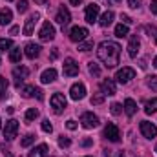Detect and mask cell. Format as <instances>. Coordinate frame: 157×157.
Masks as SVG:
<instances>
[{
    "label": "cell",
    "instance_id": "obj_1",
    "mask_svg": "<svg viewBox=\"0 0 157 157\" xmlns=\"http://www.w3.org/2000/svg\"><path fill=\"white\" fill-rule=\"evenodd\" d=\"M97 57L104 62L106 68H115L119 64V59H121V46L117 42L104 40L97 48Z\"/></svg>",
    "mask_w": 157,
    "mask_h": 157
},
{
    "label": "cell",
    "instance_id": "obj_2",
    "mask_svg": "<svg viewBox=\"0 0 157 157\" xmlns=\"http://www.w3.org/2000/svg\"><path fill=\"white\" fill-rule=\"evenodd\" d=\"M49 102H51V108H53L55 113H62V112L66 110V104H68V102H66V97H64L62 93H53Z\"/></svg>",
    "mask_w": 157,
    "mask_h": 157
},
{
    "label": "cell",
    "instance_id": "obj_3",
    "mask_svg": "<svg viewBox=\"0 0 157 157\" xmlns=\"http://www.w3.org/2000/svg\"><path fill=\"white\" fill-rule=\"evenodd\" d=\"M39 39L42 42H49V40L55 39V28H53V24H49V22L42 24V28H40V31H39Z\"/></svg>",
    "mask_w": 157,
    "mask_h": 157
},
{
    "label": "cell",
    "instance_id": "obj_4",
    "mask_svg": "<svg viewBox=\"0 0 157 157\" xmlns=\"http://www.w3.org/2000/svg\"><path fill=\"white\" fill-rule=\"evenodd\" d=\"M17 133H18V121L9 119V121L6 122V128H4V137H6L7 141H13V139L17 137Z\"/></svg>",
    "mask_w": 157,
    "mask_h": 157
},
{
    "label": "cell",
    "instance_id": "obj_5",
    "mask_svg": "<svg viewBox=\"0 0 157 157\" xmlns=\"http://www.w3.org/2000/svg\"><path fill=\"white\" fill-rule=\"evenodd\" d=\"M132 78H135V70L133 68H122V70H119L117 75H115V80L119 84H128Z\"/></svg>",
    "mask_w": 157,
    "mask_h": 157
},
{
    "label": "cell",
    "instance_id": "obj_6",
    "mask_svg": "<svg viewBox=\"0 0 157 157\" xmlns=\"http://www.w3.org/2000/svg\"><path fill=\"white\" fill-rule=\"evenodd\" d=\"M139 128H141V133H143L146 139H154V137H157V126L154 124V122L143 121V122L139 124Z\"/></svg>",
    "mask_w": 157,
    "mask_h": 157
},
{
    "label": "cell",
    "instance_id": "obj_7",
    "mask_svg": "<svg viewBox=\"0 0 157 157\" xmlns=\"http://www.w3.org/2000/svg\"><path fill=\"white\" fill-rule=\"evenodd\" d=\"M104 137H106L108 141H112V143H119L121 132H119V128L113 122H108V124H106V128H104Z\"/></svg>",
    "mask_w": 157,
    "mask_h": 157
},
{
    "label": "cell",
    "instance_id": "obj_8",
    "mask_svg": "<svg viewBox=\"0 0 157 157\" xmlns=\"http://www.w3.org/2000/svg\"><path fill=\"white\" fill-rule=\"evenodd\" d=\"M80 122H82V126H84V128L91 130V128H97V126H99V117H97V115H93L91 112H86V113H82V115H80Z\"/></svg>",
    "mask_w": 157,
    "mask_h": 157
},
{
    "label": "cell",
    "instance_id": "obj_9",
    "mask_svg": "<svg viewBox=\"0 0 157 157\" xmlns=\"http://www.w3.org/2000/svg\"><path fill=\"white\" fill-rule=\"evenodd\" d=\"M99 11H101V7H99L97 4H90V6H86V13H84L86 22H88V24L97 22V18H99Z\"/></svg>",
    "mask_w": 157,
    "mask_h": 157
},
{
    "label": "cell",
    "instance_id": "obj_10",
    "mask_svg": "<svg viewBox=\"0 0 157 157\" xmlns=\"http://www.w3.org/2000/svg\"><path fill=\"white\" fill-rule=\"evenodd\" d=\"M64 75L66 77H77L78 75V64L75 62V59H66L64 60Z\"/></svg>",
    "mask_w": 157,
    "mask_h": 157
},
{
    "label": "cell",
    "instance_id": "obj_11",
    "mask_svg": "<svg viewBox=\"0 0 157 157\" xmlns=\"http://www.w3.org/2000/svg\"><path fill=\"white\" fill-rule=\"evenodd\" d=\"M29 75V70L26 68V66H17L15 70H13V77H15V86L17 88H20V84L24 82V78H28Z\"/></svg>",
    "mask_w": 157,
    "mask_h": 157
},
{
    "label": "cell",
    "instance_id": "obj_12",
    "mask_svg": "<svg viewBox=\"0 0 157 157\" xmlns=\"http://www.w3.org/2000/svg\"><path fill=\"white\" fill-rule=\"evenodd\" d=\"M70 95H71L73 101H80V99H84V97H86V86H84L82 82H75V84L70 88Z\"/></svg>",
    "mask_w": 157,
    "mask_h": 157
},
{
    "label": "cell",
    "instance_id": "obj_13",
    "mask_svg": "<svg viewBox=\"0 0 157 157\" xmlns=\"http://www.w3.org/2000/svg\"><path fill=\"white\" fill-rule=\"evenodd\" d=\"M55 20L62 26V28H66L68 24H70V20H71V15H70V9L68 7H60L59 11H57V17H55Z\"/></svg>",
    "mask_w": 157,
    "mask_h": 157
},
{
    "label": "cell",
    "instance_id": "obj_14",
    "mask_svg": "<svg viewBox=\"0 0 157 157\" xmlns=\"http://www.w3.org/2000/svg\"><path fill=\"white\" fill-rule=\"evenodd\" d=\"M101 91H102V95H115V93H117L115 80H112V78H104V80L101 82Z\"/></svg>",
    "mask_w": 157,
    "mask_h": 157
},
{
    "label": "cell",
    "instance_id": "obj_15",
    "mask_svg": "<svg viewBox=\"0 0 157 157\" xmlns=\"http://www.w3.org/2000/svg\"><path fill=\"white\" fill-rule=\"evenodd\" d=\"M88 35H90L88 29H86V28H78V26H75V28L70 31V39L73 40V42H82V40H86Z\"/></svg>",
    "mask_w": 157,
    "mask_h": 157
},
{
    "label": "cell",
    "instance_id": "obj_16",
    "mask_svg": "<svg viewBox=\"0 0 157 157\" xmlns=\"http://www.w3.org/2000/svg\"><path fill=\"white\" fill-rule=\"evenodd\" d=\"M40 15L39 13H33L28 20H26V26H24V35L26 37H29V35H33V29H35V26H37V22H39Z\"/></svg>",
    "mask_w": 157,
    "mask_h": 157
},
{
    "label": "cell",
    "instance_id": "obj_17",
    "mask_svg": "<svg viewBox=\"0 0 157 157\" xmlns=\"http://www.w3.org/2000/svg\"><path fill=\"white\" fill-rule=\"evenodd\" d=\"M40 49H42V48H40L39 44L28 42V44H26V48H24V53H26V57H28V59H31V60H33V59H37V57L40 55Z\"/></svg>",
    "mask_w": 157,
    "mask_h": 157
},
{
    "label": "cell",
    "instance_id": "obj_18",
    "mask_svg": "<svg viewBox=\"0 0 157 157\" xmlns=\"http://www.w3.org/2000/svg\"><path fill=\"white\" fill-rule=\"evenodd\" d=\"M139 48H141V42L137 37H130V42H128V55L130 59H135L139 55Z\"/></svg>",
    "mask_w": 157,
    "mask_h": 157
},
{
    "label": "cell",
    "instance_id": "obj_19",
    "mask_svg": "<svg viewBox=\"0 0 157 157\" xmlns=\"http://www.w3.org/2000/svg\"><path fill=\"white\" fill-rule=\"evenodd\" d=\"M55 78H57V70H55V68H49V70H46V71L40 75L42 84H49V82H53Z\"/></svg>",
    "mask_w": 157,
    "mask_h": 157
},
{
    "label": "cell",
    "instance_id": "obj_20",
    "mask_svg": "<svg viewBox=\"0 0 157 157\" xmlns=\"http://www.w3.org/2000/svg\"><path fill=\"white\" fill-rule=\"evenodd\" d=\"M135 112H137V104H135V101H133V99H126V101H124V113H126L128 117H133Z\"/></svg>",
    "mask_w": 157,
    "mask_h": 157
},
{
    "label": "cell",
    "instance_id": "obj_21",
    "mask_svg": "<svg viewBox=\"0 0 157 157\" xmlns=\"http://www.w3.org/2000/svg\"><path fill=\"white\" fill-rule=\"evenodd\" d=\"M11 20H13V13H11V9H9V7L0 9V26H6V24H9Z\"/></svg>",
    "mask_w": 157,
    "mask_h": 157
},
{
    "label": "cell",
    "instance_id": "obj_22",
    "mask_svg": "<svg viewBox=\"0 0 157 157\" xmlns=\"http://www.w3.org/2000/svg\"><path fill=\"white\" fill-rule=\"evenodd\" d=\"M46 155H48V144H39L37 148H33L29 152L28 157H46Z\"/></svg>",
    "mask_w": 157,
    "mask_h": 157
},
{
    "label": "cell",
    "instance_id": "obj_23",
    "mask_svg": "<svg viewBox=\"0 0 157 157\" xmlns=\"http://www.w3.org/2000/svg\"><path fill=\"white\" fill-rule=\"evenodd\" d=\"M113 17H115V15H113V11H106V13H102V15H101L99 24H101L102 28H108V26L113 22Z\"/></svg>",
    "mask_w": 157,
    "mask_h": 157
},
{
    "label": "cell",
    "instance_id": "obj_24",
    "mask_svg": "<svg viewBox=\"0 0 157 157\" xmlns=\"http://www.w3.org/2000/svg\"><path fill=\"white\" fill-rule=\"evenodd\" d=\"M20 59H22V51H20V48H11L9 49V60L11 62H20Z\"/></svg>",
    "mask_w": 157,
    "mask_h": 157
},
{
    "label": "cell",
    "instance_id": "obj_25",
    "mask_svg": "<svg viewBox=\"0 0 157 157\" xmlns=\"http://www.w3.org/2000/svg\"><path fill=\"white\" fill-rule=\"evenodd\" d=\"M115 37H119V39L128 37V26L126 24H117L115 26Z\"/></svg>",
    "mask_w": 157,
    "mask_h": 157
},
{
    "label": "cell",
    "instance_id": "obj_26",
    "mask_svg": "<svg viewBox=\"0 0 157 157\" xmlns=\"http://www.w3.org/2000/svg\"><path fill=\"white\" fill-rule=\"evenodd\" d=\"M144 112H146L148 115L155 113L157 112V99H152V101H148V102L144 104Z\"/></svg>",
    "mask_w": 157,
    "mask_h": 157
},
{
    "label": "cell",
    "instance_id": "obj_27",
    "mask_svg": "<svg viewBox=\"0 0 157 157\" xmlns=\"http://www.w3.org/2000/svg\"><path fill=\"white\" fill-rule=\"evenodd\" d=\"M7 88H9V82L6 77H0V101L7 95Z\"/></svg>",
    "mask_w": 157,
    "mask_h": 157
},
{
    "label": "cell",
    "instance_id": "obj_28",
    "mask_svg": "<svg viewBox=\"0 0 157 157\" xmlns=\"http://www.w3.org/2000/svg\"><path fill=\"white\" fill-rule=\"evenodd\" d=\"M11 48H13V40L11 39H0V53L9 51Z\"/></svg>",
    "mask_w": 157,
    "mask_h": 157
},
{
    "label": "cell",
    "instance_id": "obj_29",
    "mask_svg": "<svg viewBox=\"0 0 157 157\" xmlns=\"http://www.w3.org/2000/svg\"><path fill=\"white\" fill-rule=\"evenodd\" d=\"M88 71H90V75H93V77H101V68H99L97 62H90Z\"/></svg>",
    "mask_w": 157,
    "mask_h": 157
},
{
    "label": "cell",
    "instance_id": "obj_30",
    "mask_svg": "<svg viewBox=\"0 0 157 157\" xmlns=\"http://www.w3.org/2000/svg\"><path fill=\"white\" fill-rule=\"evenodd\" d=\"M78 49H80V51H90V49H93V40H82V42H78Z\"/></svg>",
    "mask_w": 157,
    "mask_h": 157
},
{
    "label": "cell",
    "instance_id": "obj_31",
    "mask_svg": "<svg viewBox=\"0 0 157 157\" xmlns=\"http://www.w3.org/2000/svg\"><path fill=\"white\" fill-rule=\"evenodd\" d=\"M35 91H37V88H35V86H24V88H22V95H24L26 99L33 97V95H35Z\"/></svg>",
    "mask_w": 157,
    "mask_h": 157
},
{
    "label": "cell",
    "instance_id": "obj_32",
    "mask_svg": "<svg viewBox=\"0 0 157 157\" xmlns=\"http://www.w3.org/2000/svg\"><path fill=\"white\" fill-rule=\"evenodd\" d=\"M33 143H35V135H33V133H28V135H26V137H24V139L20 141V144H22L24 148H28V146H31Z\"/></svg>",
    "mask_w": 157,
    "mask_h": 157
},
{
    "label": "cell",
    "instance_id": "obj_33",
    "mask_svg": "<svg viewBox=\"0 0 157 157\" xmlns=\"http://www.w3.org/2000/svg\"><path fill=\"white\" fill-rule=\"evenodd\" d=\"M37 117H39V110H37V108H29V110L26 112V121H28V122L35 121Z\"/></svg>",
    "mask_w": 157,
    "mask_h": 157
},
{
    "label": "cell",
    "instance_id": "obj_34",
    "mask_svg": "<svg viewBox=\"0 0 157 157\" xmlns=\"http://www.w3.org/2000/svg\"><path fill=\"white\" fill-rule=\"evenodd\" d=\"M122 110H124V108H122L119 102H113V104L110 106V112H112V115H121V113H122Z\"/></svg>",
    "mask_w": 157,
    "mask_h": 157
},
{
    "label": "cell",
    "instance_id": "obj_35",
    "mask_svg": "<svg viewBox=\"0 0 157 157\" xmlns=\"http://www.w3.org/2000/svg\"><path fill=\"white\" fill-rule=\"evenodd\" d=\"M17 9H18V13H26L28 11V0H18L17 2Z\"/></svg>",
    "mask_w": 157,
    "mask_h": 157
},
{
    "label": "cell",
    "instance_id": "obj_36",
    "mask_svg": "<svg viewBox=\"0 0 157 157\" xmlns=\"http://www.w3.org/2000/svg\"><path fill=\"white\" fill-rule=\"evenodd\" d=\"M148 88H150V90H154V91H157V75L148 77Z\"/></svg>",
    "mask_w": 157,
    "mask_h": 157
},
{
    "label": "cell",
    "instance_id": "obj_37",
    "mask_svg": "<svg viewBox=\"0 0 157 157\" xmlns=\"http://www.w3.org/2000/svg\"><path fill=\"white\" fill-rule=\"evenodd\" d=\"M42 130H44L46 133H51V132H53V126H51V122H49L48 119L42 121Z\"/></svg>",
    "mask_w": 157,
    "mask_h": 157
},
{
    "label": "cell",
    "instance_id": "obj_38",
    "mask_svg": "<svg viewBox=\"0 0 157 157\" xmlns=\"http://www.w3.org/2000/svg\"><path fill=\"white\" fill-rule=\"evenodd\" d=\"M102 102H104V95H102V93L91 97V104H102Z\"/></svg>",
    "mask_w": 157,
    "mask_h": 157
},
{
    "label": "cell",
    "instance_id": "obj_39",
    "mask_svg": "<svg viewBox=\"0 0 157 157\" xmlns=\"http://www.w3.org/2000/svg\"><path fill=\"white\" fill-rule=\"evenodd\" d=\"M70 144H71V141H70L68 137H60V139H59V146H62V148H68Z\"/></svg>",
    "mask_w": 157,
    "mask_h": 157
},
{
    "label": "cell",
    "instance_id": "obj_40",
    "mask_svg": "<svg viewBox=\"0 0 157 157\" xmlns=\"http://www.w3.org/2000/svg\"><path fill=\"white\" fill-rule=\"evenodd\" d=\"M141 4H143V0H128V6H130L132 9H137V7H141Z\"/></svg>",
    "mask_w": 157,
    "mask_h": 157
},
{
    "label": "cell",
    "instance_id": "obj_41",
    "mask_svg": "<svg viewBox=\"0 0 157 157\" xmlns=\"http://www.w3.org/2000/svg\"><path fill=\"white\" fill-rule=\"evenodd\" d=\"M66 126H68V130H77V122H75V121H73V119H70V121H68V122H66Z\"/></svg>",
    "mask_w": 157,
    "mask_h": 157
},
{
    "label": "cell",
    "instance_id": "obj_42",
    "mask_svg": "<svg viewBox=\"0 0 157 157\" xmlns=\"http://www.w3.org/2000/svg\"><path fill=\"white\" fill-rule=\"evenodd\" d=\"M121 20H122V22H124V24H132V22H133V20H132V18H130V17H128V15H124V13H122V15H121Z\"/></svg>",
    "mask_w": 157,
    "mask_h": 157
},
{
    "label": "cell",
    "instance_id": "obj_43",
    "mask_svg": "<svg viewBox=\"0 0 157 157\" xmlns=\"http://www.w3.org/2000/svg\"><path fill=\"white\" fill-rule=\"evenodd\" d=\"M146 31L150 33V37H155V35H157V31H155V28H154V26H146Z\"/></svg>",
    "mask_w": 157,
    "mask_h": 157
},
{
    "label": "cell",
    "instance_id": "obj_44",
    "mask_svg": "<svg viewBox=\"0 0 157 157\" xmlns=\"http://www.w3.org/2000/svg\"><path fill=\"white\" fill-rule=\"evenodd\" d=\"M150 11H152L154 15H157V0H152V4H150Z\"/></svg>",
    "mask_w": 157,
    "mask_h": 157
},
{
    "label": "cell",
    "instance_id": "obj_45",
    "mask_svg": "<svg viewBox=\"0 0 157 157\" xmlns=\"http://www.w3.org/2000/svg\"><path fill=\"white\" fill-rule=\"evenodd\" d=\"M35 97H37L39 101H42V99H44V91H42L40 88H37V91H35Z\"/></svg>",
    "mask_w": 157,
    "mask_h": 157
},
{
    "label": "cell",
    "instance_id": "obj_46",
    "mask_svg": "<svg viewBox=\"0 0 157 157\" xmlns=\"http://www.w3.org/2000/svg\"><path fill=\"white\" fill-rule=\"evenodd\" d=\"M18 31H20V28H18V26H13V28H11V31H9V33H11V35H17V33H18Z\"/></svg>",
    "mask_w": 157,
    "mask_h": 157
},
{
    "label": "cell",
    "instance_id": "obj_47",
    "mask_svg": "<svg viewBox=\"0 0 157 157\" xmlns=\"http://www.w3.org/2000/svg\"><path fill=\"white\" fill-rule=\"evenodd\" d=\"M91 144H93L91 139H84V141H82V146H91Z\"/></svg>",
    "mask_w": 157,
    "mask_h": 157
},
{
    "label": "cell",
    "instance_id": "obj_48",
    "mask_svg": "<svg viewBox=\"0 0 157 157\" xmlns=\"http://www.w3.org/2000/svg\"><path fill=\"white\" fill-rule=\"evenodd\" d=\"M57 57H59V49L53 48V51H51V59H57Z\"/></svg>",
    "mask_w": 157,
    "mask_h": 157
},
{
    "label": "cell",
    "instance_id": "obj_49",
    "mask_svg": "<svg viewBox=\"0 0 157 157\" xmlns=\"http://www.w3.org/2000/svg\"><path fill=\"white\" fill-rule=\"evenodd\" d=\"M70 4H71V6H80L82 0H70Z\"/></svg>",
    "mask_w": 157,
    "mask_h": 157
},
{
    "label": "cell",
    "instance_id": "obj_50",
    "mask_svg": "<svg viewBox=\"0 0 157 157\" xmlns=\"http://www.w3.org/2000/svg\"><path fill=\"white\" fill-rule=\"evenodd\" d=\"M35 2H37V4H40V6H46V4H48V0H35Z\"/></svg>",
    "mask_w": 157,
    "mask_h": 157
},
{
    "label": "cell",
    "instance_id": "obj_51",
    "mask_svg": "<svg viewBox=\"0 0 157 157\" xmlns=\"http://www.w3.org/2000/svg\"><path fill=\"white\" fill-rule=\"evenodd\" d=\"M154 66H155V68H157V57H155V59H154Z\"/></svg>",
    "mask_w": 157,
    "mask_h": 157
},
{
    "label": "cell",
    "instance_id": "obj_52",
    "mask_svg": "<svg viewBox=\"0 0 157 157\" xmlns=\"http://www.w3.org/2000/svg\"><path fill=\"white\" fill-rule=\"evenodd\" d=\"M117 157H126V155H124V154H122V152H121V154H119V155Z\"/></svg>",
    "mask_w": 157,
    "mask_h": 157
},
{
    "label": "cell",
    "instance_id": "obj_53",
    "mask_svg": "<svg viewBox=\"0 0 157 157\" xmlns=\"http://www.w3.org/2000/svg\"><path fill=\"white\" fill-rule=\"evenodd\" d=\"M155 44H157V35H155Z\"/></svg>",
    "mask_w": 157,
    "mask_h": 157
},
{
    "label": "cell",
    "instance_id": "obj_54",
    "mask_svg": "<svg viewBox=\"0 0 157 157\" xmlns=\"http://www.w3.org/2000/svg\"><path fill=\"white\" fill-rule=\"evenodd\" d=\"M6 2H11V0H6Z\"/></svg>",
    "mask_w": 157,
    "mask_h": 157
},
{
    "label": "cell",
    "instance_id": "obj_55",
    "mask_svg": "<svg viewBox=\"0 0 157 157\" xmlns=\"http://www.w3.org/2000/svg\"><path fill=\"white\" fill-rule=\"evenodd\" d=\"M0 126H2V121H0Z\"/></svg>",
    "mask_w": 157,
    "mask_h": 157
},
{
    "label": "cell",
    "instance_id": "obj_56",
    "mask_svg": "<svg viewBox=\"0 0 157 157\" xmlns=\"http://www.w3.org/2000/svg\"><path fill=\"white\" fill-rule=\"evenodd\" d=\"M115 2H121V0H115Z\"/></svg>",
    "mask_w": 157,
    "mask_h": 157
},
{
    "label": "cell",
    "instance_id": "obj_57",
    "mask_svg": "<svg viewBox=\"0 0 157 157\" xmlns=\"http://www.w3.org/2000/svg\"><path fill=\"white\" fill-rule=\"evenodd\" d=\"M155 152H157V146H155Z\"/></svg>",
    "mask_w": 157,
    "mask_h": 157
},
{
    "label": "cell",
    "instance_id": "obj_58",
    "mask_svg": "<svg viewBox=\"0 0 157 157\" xmlns=\"http://www.w3.org/2000/svg\"><path fill=\"white\" fill-rule=\"evenodd\" d=\"M86 157H91V155H86Z\"/></svg>",
    "mask_w": 157,
    "mask_h": 157
}]
</instances>
